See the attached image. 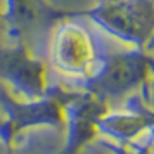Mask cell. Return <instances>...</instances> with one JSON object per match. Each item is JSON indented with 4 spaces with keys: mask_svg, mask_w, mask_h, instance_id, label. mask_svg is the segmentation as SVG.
Returning <instances> with one entry per match:
<instances>
[{
    "mask_svg": "<svg viewBox=\"0 0 154 154\" xmlns=\"http://www.w3.org/2000/svg\"><path fill=\"white\" fill-rule=\"evenodd\" d=\"M71 88L50 85L49 92L36 99L16 97L0 85V109L4 111L0 125V147L16 149L26 132L36 128L64 130V109Z\"/></svg>",
    "mask_w": 154,
    "mask_h": 154,
    "instance_id": "1",
    "label": "cell"
},
{
    "mask_svg": "<svg viewBox=\"0 0 154 154\" xmlns=\"http://www.w3.org/2000/svg\"><path fill=\"white\" fill-rule=\"evenodd\" d=\"M102 56L104 49L97 38L69 16H64L50 28L47 63L75 85L87 82L97 71Z\"/></svg>",
    "mask_w": 154,
    "mask_h": 154,
    "instance_id": "2",
    "label": "cell"
},
{
    "mask_svg": "<svg viewBox=\"0 0 154 154\" xmlns=\"http://www.w3.org/2000/svg\"><path fill=\"white\" fill-rule=\"evenodd\" d=\"M78 14L126 49L146 52L154 40V0H100Z\"/></svg>",
    "mask_w": 154,
    "mask_h": 154,
    "instance_id": "3",
    "label": "cell"
},
{
    "mask_svg": "<svg viewBox=\"0 0 154 154\" xmlns=\"http://www.w3.org/2000/svg\"><path fill=\"white\" fill-rule=\"evenodd\" d=\"M149 78V56L142 50L125 49L107 52L100 59L97 71L78 88L92 92L111 104L112 100L130 97L147 85Z\"/></svg>",
    "mask_w": 154,
    "mask_h": 154,
    "instance_id": "4",
    "label": "cell"
},
{
    "mask_svg": "<svg viewBox=\"0 0 154 154\" xmlns=\"http://www.w3.org/2000/svg\"><path fill=\"white\" fill-rule=\"evenodd\" d=\"M0 82L11 94L36 99L49 92V63L26 42H0Z\"/></svg>",
    "mask_w": 154,
    "mask_h": 154,
    "instance_id": "5",
    "label": "cell"
},
{
    "mask_svg": "<svg viewBox=\"0 0 154 154\" xmlns=\"http://www.w3.org/2000/svg\"><path fill=\"white\" fill-rule=\"evenodd\" d=\"M111 109V104L83 88H71L64 109V144L57 154H82L83 149L99 142L100 118Z\"/></svg>",
    "mask_w": 154,
    "mask_h": 154,
    "instance_id": "6",
    "label": "cell"
},
{
    "mask_svg": "<svg viewBox=\"0 0 154 154\" xmlns=\"http://www.w3.org/2000/svg\"><path fill=\"white\" fill-rule=\"evenodd\" d=\"M154 126V107L144 92H135L125 99V104L109 109L99 123L100 139L112 146H130L147 135Z\"/></svg>",
    "mask_w": 154,
    "mask_h": 154,
    "instance_id": "7",
    "label": "cell"
},
{
    "mask_svg": "<svg viewBox=\"0 0 154 154\" xmlns=\"http://www.w3.org/2000/svg\"><path fill=\"white\" fill-rule=\"evenodd\" d=\"M7 23V40L26 42L36 28L50 24V28L66 12H61L50 5L49 0H4L2 7Z\"/></svg>",
    "mask_w": 154,
    "mask_h": 154,
    "instance_id": "8",
    "label": "cell"
},
{
    "mask_svg": "<svg viewBox=\"0 0 154 154\" xmlns=\"http://www.w3.org/2000/svg\"><path fill=\"white\" fill-rule=\"evenodd\" d=\"M106 146L109 147V151L112 154H151L152 140L147 133L140 140H137L135 144H130V146H112V144H107V142H106Z\"/></svg>",
    "mask_w": 154,
    "mask_h": 154,
    "instance_id": "9",
    "label": "cell"
},
{
    "mask_svg": "<svg viewBox=\"0 0 154 154\" xmlns=\"http://www.w3.org/2000/svg\"><path fill=\"white\" fill-rule=\"evenodd\" d=\"M144 88L154 90V57L152 56H149V78H147V85Z\"/></svg>",
    "mask_w": 154,
    "mask_h": 154,
    "instance_id": "10",
    "label": "cell"
},
{
    "mask_svg": "<svg viewBox=\"0 0 154 154\" xmlns=\"http://www.w3.org/2000/svg\"><path fill=\"white\" fill-rule=\"evenodd\" d=\"M4 40H7V23H5L2 7H0V42H4Z\"/></svg>",
    "mask_w": 154,
    "mask_h": 154,
    "instance_id": "11",
    "label": "cell"
},
{
    "mask_svg": "<svg viewBox=\"0 0 154 154\" xmlns=\"http://www.w3.org/2000/svg\"><path fill=\"white\" fill-rule=\"evenodd\" d=\"M0 154H23V152H17L16 149H5V147H0Z\"/></svg>",
    "mask_w": 154,
    "mask_h": 154,
    "instance_id": "12",
    "label": "cell"
},
{
    "mask_svg": "<svg viewBox=\"0 0 154 154\" xmlns=\"http://www.w3.org/2000/svg\"><path fill=\"white\" fill-rule=\"evenodd\" d=\"M147 133H149V137H151V140H152V146H154V126H151Z\"/></svg>",
    "mask_w": 154,
    "mask_h": 154,
    "instance_id": "13",
    "label": "cell"
},
{
    "mask_svg": "<svg viewBox=\"0 0 154 154\" xmlns=\"http://www.w3.org/2000/svg\"><path fill=\"white\" fill-rule=\"evenodd\" d=\"M151 154H154V146H152V151H151Z\"/></svg>",
    "mask_w": 154,
    "mask_h": 154,
    "instance_id": "14",
    "label": "cell"
},
{
    "mask_svg": "<svg viewBox=\"0 0 154 154\" xmlns=\"http://www.w3.org/2000/svg\"><path fill=\"white\" fill-rule=\"evenodd\" d=\"M0 125H2V118H0Z\"/></svg>",
    "mask_w": 154,
    "mask_h": 154,
    "instance_id": "15",
    "label": "cell"
}]
</instances>
